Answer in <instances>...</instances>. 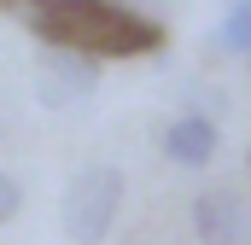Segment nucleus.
I'll return each instance as SVG.
<instances>
[{
    "mask_svg": "<svg viewBox=\"0 0 251 245\" xmlns=\"http://www.w3.org/2000/svg\"><path fill=\"white\" fill-rule=\"evenodd\" d=\"M0 12L18 18L35 41L88 59H140L164 47V29L117 0H0Z\"/></svg>",
    "mask_w": 251,
    "mask_h": 245,
    "instance_id": "1",
    "label": "nucleus"
},
{
    "mask_svg": "<svg viewBox=\"0 0 251 245\" xmlns=\"http://www.w3.org/2000/svg\"><path fill=\"white\" fill-rule=\"evenodd\" d=\"M117 210H123V170L117 164H88V170H76L70 187H64L59 222H64V234L76 245H100L111 234Z\"/></svg>",
    "mask_w": 251,
    "mask_h": 245,
    "instance_id": "2",
    "label": "nucleus"
},
{
    "mask_svg": "<svg viewBox=\"0 0 251 245\" xmlns=\"http://www.w3.org/2000/svg\"><path fill=\"white\" fill-rule=\"evenodd\" d=\"M193 234L204 245H251V198L240 187H204L193 198Z\"/></svg>",
    "mask_w": 251,
    "mask_h": 245,
    "instance_id": "3",
    "label": "nucleus"
},
{
    "mask_svg": "<svg viewBox=\"0 0 251 245\" xmlns=\"http://www.w3.org/2000/svg\"><path fill=\"white\" fill-rule=\"evenodd\" d=\"M216 122L199 117V111H181V117L164 128V158L170 164H181V170H204L210 158H216Z\"/></svg>",
    "mask_w": 251,
    "mask_h": 245,
    "instance_id": "4",
    "label": "nucleus"
},
{
    "mask_svg": "<svg viewBox=\"0 0 251 245\" xmlns=\"http://www.w3.org/2000/svg\"><path fill=\"white\" fill-rule=\"evenodd\" d=\"M88 88H94V59L70 53V47H47V59H41V94L47 99H82Z\"/></svg>",
    "mask_w": 251,
    "mask_h": 245,
    "instance_id": "5",
    "label": "nucleus"
},
{
    "mask_svg": "<svg viewBox=\"0 0 251 245\" xmlns=\"http://www.w3.org/2000/svg\"><path fill=\"white\" fill-rule=\"evenodd\" d=\"M216 47H222V53H246V59H251V0H234V6L222 12Z\"/></svg>",
    "mask_w": 251,
    "mask_h": 245,
    "instance_id": "6",
    "label": "nucleus"
},
{
    "mask_svg": "<svg viewBox=\"0 0 251 245\" xmlns=\"http://www.w3.org/2000/svg\"><path fill=\"white\" fill-rule=\"evenodd\" d=\"M18 210H24V187H18L12 175H6V170H0V228H6Z\"/></svg>",
    "mask_w": 251,
    "mask_h": 245,
    "instance_id": "7",
    "label": "nucleus"
}]
</instances>
